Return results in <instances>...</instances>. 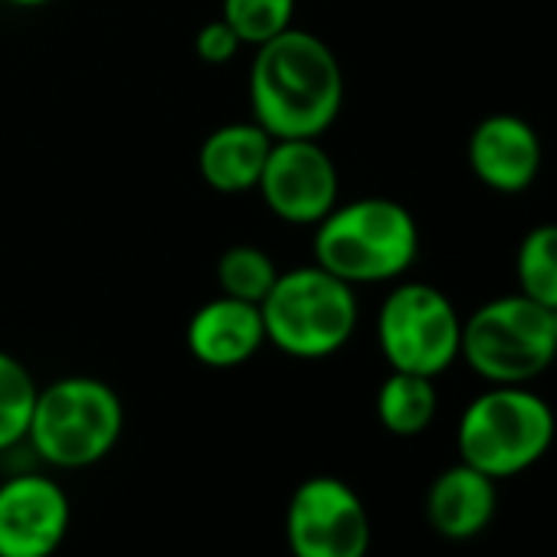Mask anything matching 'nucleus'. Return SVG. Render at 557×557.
<instances>
[{"instance_id": "obj_1", "label": "nucleus", "mask_w": 557, "mask_h": 557, "mask_svg": "<svg viewBox=\"0 0 557 557\" xmlns=\"http://www.w3.org/2000/svg\"><path fill=\"white\" fill-rule=\"evenodd\" d=\"M252 122L272 138H322L345 109V70L312 30L289 27L249 63Z\"/></svg>"}, {"instance_id": "obj_2", "label": "nucleus", "mask_w": 557, "mask_h": 557, "mask_svg": "<svg viewBox=\"0 0 557 557\" xmlns=\"http://www.w3.org/2000/svg\"><path fill=\"white\" fill-rule=\"evenodd\" d=\"M312 230L315 262L355 289L397 283L420 256V226L413 213L391 197L338 200Z\"/></svg>"}, {"instance_id": "obj_3", "label": "nucleus", "mask_w": 557, "mask_h": 557, "mask_svg": "<svg viewBox=\"0 0 557 557\" xmlns=\"http://www.w3.org/2000/svg\"><path fill=\"white\" fill-rule=\"evenodd\" d=\"M265 345L296 361L338 355L358 332L361 302L355 286L319 262L278 272L275 286L259 302Z\"/></svg>"}, {"instance_id": "obj_4", "label": "nucleus", "mask_w": 557, "mask_h": 557, "mask_svg": "<svg viewBox=\"0 0 557 557\" xmlns=\"http://www.w3.org/2000/svg\"><path fill=\"white\" fill-rule=\"evenodd\" d=\"M125 407L112 384L70 374L37 391L27 446L53 469L76 472L102 462L122 440Z\"/></svg>"}, {"instance_id": "obj_5", "label": "nucleus", "mask_w": 557, "mask_h": 557, "mask_svg": "<svg viewBox=\"0 0 557 557\" xmlns=\"http://www.w3.org/2000/svg\"><path fill=\"white\" fill-rule=\"evenodd\" d=\"M557 420L550 404L528 384H488L459 417V459L488 479H511L537 466L554 446Z\"/></svg>"}, {"instance_id": "obj_6", "label": "nucleus", "mask_w": 557, "mask_h": 557, "mask_svg": "<svg viewBox=\"0 0 557 557\" xmlns=\"http://www.w3.org/2000/svg\"><path fill=\"white\" fill-rule=\"evenodd\" d=\"M459 358L485 384H531L557 361L550 309L521 293L495 296L462 319Z\"/></svg>"}, {"instance_id": "obj_7", "label": "nucleus", "mask_w": 557, "mask_h": 557, "mask_svg": "<svg viewBox=\"0 0 557 557\" xmlns=\"http://www.w3.org/2000/svg\"><path fill=\"white\" fill-rule=\"evenodd\" d=\"M377 348L391 371L440 377L459 361L462 315L430 283H397L377 309Z\"/></svg>"}, {"instance_id": "obj_8", "label": "nucleus", "mask_w": 557, "mask_h": 557, "mask_svg": "<svg viewBox=\"0 0 557 557\" xmlns=\"http://www.w3.org/2000/svg\"><path fill=\"white\" fill-rule=\"evenodd\" d=\"M371 515L364 498L338 475H312L286 505V544L293 557H368Z\"/></svg>"}, {"instance_id": "obj_9", "label": "nucleus", "mask_w": 557, "mask_h": 557, "mask_svg": "<svg viewBox=\"0 0 557 557\" xmlns=\"http://www.w3.org/2000/svg\"><path fill=\"white\" fill-rule=\"evenodd\" d=\"M256 194L275 220L315 226L342 200L338 164L322 138H272Z\"/></svg>"}, {"instance_id": "obj_10", "label": "nucleus", "mask_w": 557, "mask_h": 557, "mask_svg": "<svg viewBox=\"0 0 557 557\" xmlns=\"http://www.w3.org/2000/svg\"><path fill=\"white\" fill-rule=\"evenodd\" d=\"M70 498L44 472L0 482V557H53L70 531Z\"/></svg>"}, {"instance_id": "obj_11", "label": "nucleus", "mask_w": 557, "mask_h": 557, "mask_svg": "<svg viewBox=\"0 0 557 557\" xmlns=\"http://www.w3.org/2000/svg\"><path fill=\"white\" fill-rule=\"evenodd\" d=\"M466 158L482 187L515 197L537 181L544 164V148H541V135L528 119L515 112H492L472 128Z\"/></svg>"}, {"instance_id": "obj_12", "label": "nucleus", "mask_w": 557, "mask_h": 557, "mask_svg": "<svg viewBox=\"0 0 557 557\" xmlns=\"http://www.w3.org/2000/svg\"><path fill=\"white\" fill-rule=\"evenodd\" d=\"M184 345L190 358L213 371H230L256 358L265 345L262 312L252 302L230 296H213L203 302L184 329Z\"/></svg>"}, {"instance_id": "obj_13", "label": "nucleus", "mask_w": 557, "mask_h": 557, "mask_svg": "<svg viewBox=\"0 0 557 557\" xmlns=\"http://www.w3.org/2000/svg\"><path fill=\"white\" fill-rule=\"evenodd\" d=\"M498 511L495 479L466 466L462 459L443 469L423 498L426 524L446 541H472L479 537Z\"/></svg>"}, {"instance_id": "obj_14", "label": "nucleus", "mask_w": 557, "mask_h": 557, "mask_svg": "<svg viewBox=\"0 0 557 557\" xmlns=\"http://www.w3.org/2000/svg\"><path fill=\"white\" fill-rule=\"evenodd\" d=\"M272 148V135L249 122H226L220 128H213L197 151V171L200 181L226 197L236 194H249L256 190L265 158Z\"/></svg>"}, {"instance_id": "obj_15", "label": "nucleus", "mask_w": 557, "mask_h": 557, "mask_svg": "<svg viewBox=\"0 0 557 557\" xmlns=\"http://www.w3.org/2000/svg\"><path fill=\"white\" fill-rule=\"evenodd\" d=\"M377 420L387 433L394 436H420L430 430L440 410V394L436 381L423 374H407V371H391L384 384L377 387L374 400Z\"/></svg>"}, {"instance_id": "obj_16", "label": "nucleus", "mask_w": 557, "mask_h": 557, "mask_svg": "<svg viewBox=\"0 0 557 557\" xmlns=\"http://www.w3.org/2000/svg\"><path fill=\"white\" fill-rule=\"evenodd\" d=\"M518 293L544 309H557V223L531 226L515 249Z\"/></svg>"}, {"instance_id": "obj_17", "label": "nucleus", "mask_w": 557, "mask_h": 557, "mask_svg": "<svg viewBox=\"0 0 557 557\" xmlns=\"http://www.w3.org/2000/svg\"><path fill=\"white\" fill-rule=\"evenodd\" d=\"M275 278H278V265H275V259L262 246L233 243L216 259L220 296L259 306L269 296V289L275 286Z\"/></svg>"}, {"instance_id": "obj_18", "label": "nucleus", "mask_w": 557, "mask_h": 557, "mask_svg": "<svg viewBox=\"0 0 557 557\" xmlns=\"http://www.w3.org/2000/svg\"><path fill=\"white\" fill-rule=\"evenodd\" d=\"M37 391L40 384L34 381L30 368L21 358L0 351V453L27 440Z\"/></svg>"}, {"instance_id": "obj_19", "label": "nucleus", "mask_w": 557, "mask_h": 557, "mask_svg": "<svg viewBox=\"0 0 557 557\" xmlns=\"http://www.w3.org/2000/svg\"><path fill=\"white\" fill-rule=\"evenodd\" d=\"M299 0H223L220 17L239 37L243 47H262L293 27Z\"/></svg>"}, {"instance_id": "obj_20", "label": "nucleus", "mask_w": 557, "mask_h": 557, "mask_svg": "<svg viewBox=\"0 0 557 557\" xmlns=\"http://www.w3.org/2000/svg\"><path fill=\"white\" fill-rule=\"evenodd\" d=\"M194 50H197L200 63H207V66H226V63H233V60L239 57L243 44H239V37L230 30V24H226L223 17H216V21H207V24L197 30Z\"/></svg>"}, {"instance_id": "obj_21", "label": "nucleus", "mask_w": 557, "mask_h": 557, "mask_svg": "<svg viewBox=\"0 0 557 557\" xmlns=\"http://www.w3.org/2000/svg\"><path fill=\"white\" fill-rule=\"evenodd\" d=\"M4 4L17 8V11H37V8H47L53 0H4Z\"/></svg>"}, {"instance_id": "obj_22", "label": "nucleus", "mask_w": 557, "mask_h": 557, "mask_svg": "<svg viewBox=\"0 0 557 557\" xmlns=\"http://www.w3.org/2000/svg\"><path fill=\"white\" fill-rule=\"evenodd\" d=\"M550 322H554V335H557V309H550Z\"/></svg>"}]
</instances>
